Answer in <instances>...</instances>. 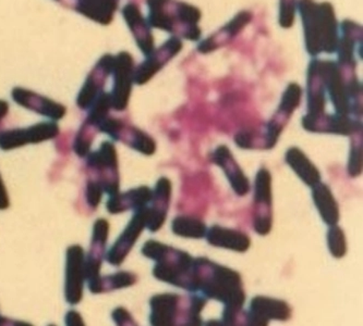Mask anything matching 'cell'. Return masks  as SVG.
<instances>
[{
  "label": "cell",
  "instance_id": "836d02e7",
  "mask_svg": "<svg viewBox=\"0 0 363 326\" xmlns=\"http://www.w3.org/2000/svg\"><path fill=\"white\" fill-rule=\"evenodd\" d=\"M362 141H352V151H350V163H348V173L352 177L360 175L362 172Z\"/></svg>",
  "mask_w": 363,
  "mask_h": 326
},
{
  "label": "cell",
  "instance_id": "e0dca14e",
  "mask_svg": "<svg viewBox=\"0 0 363 326\" xmlns=\"http://www.w3.org/2000/svg\"><path fill=\"white\" fill-rule=\"evenodd\" d=\"M12 98L16 103H19L20 106L34 111L38 115L50 117L52 120H60L66 115V107L60 103H55L52 99L20 87L12 91Z\"/></svg>",
  "mask_w": 363,
  "mask_h": 326
},
{
  "label": "cell",
  "instance_id": "e575fe53",
  "mask_svg": "<svg viewBox=\"0 0 363 326\" xmlns=\"http://www.w3.org/2000/svg\"><path fill=\"white\" fill-rule=\"evenodd\" d=\"M206 297L200 295H194L191 297V303L189 308V325H201L202 319H201V311L206 303Z\"/></svg>",
  "mask_w": 363,
  "mask_h": 326
},
{
  "label": "cell",
  "instance_id": "7c38bea8",
  "mask_svg": "<svg viewBox=\"0 0 363 326\" xmlns=\"http://www.w3.org/2000/svg\"><path fill=\"white\" fill-rule=\"evenodd\" d=\"M147 221V206L137 210L135 216L130 221L123 234L107 252L106 260L111 265L119 267L125 261L131 249L135 246V242L139 238L141 233L145 228Z\"/></svg>",
  "mask_w": 363,
  "mask_h": 326
},
{
  "label": "cell",
  "instance_id": "ba28073f",
  "mask_svg": "<svg viewBox=\"0 0 363 326\" xmlns=\"http://www.w3.org/2000/svg\"><path fill=\"white\" fill-rule=\"evenodd\" d=\"M133 59L128 52H121L115 57L113 60V91L111 93V103L116 111H123L129 103L130 95L133 92Z\"/></svg>",
  "mask_w": 363,
  "mask_h": 326
},
{
  "label": "cell",
  "instance_id": "ac0fdd59",
  "mask_svg": "<svg viewBox=\"0 0 363 326\" xmlns=\"http://www.w3.org/2000/svg\"><path fill=\"white\" fill-rule=\"evenodd\" d=\"M172 196V183L166 177H161L156 184L152 197V206H147L145 228L151 232L161 230L167 216L168 204Z\"/></svg>",
  "mask_w": 363,
  "mask_h": 326
},
{
  "label": "cell",
  "instance_id": "7a4b0ae2",
  "mask_svg": "<svg viewBox=\"0 0 363 326\" xmlns=\"http://www.w3.org/2000/svg\"><path fill=\"white\" fill-rule=\"evenodd\" d=\"M297 9L303 24L304 44L312 57L332 54L337 50L338 23L330 3L318 4L314 0H299Z\"/></svg>",
  "mask_w": 363,
  "mask_h": 326
},
{
  "label": "cell",
  "instance_id": "cb8c5ba5",
  "mask_svg": "<svg viewBox=\"0 0 363 326\" xmlns=\"http://www.w3.org/2000/svg\"><path fill=\"white\" fill-rule=\"evenodd\" d=\"M206 238L212 246L230 249L237 252H245L251 244L250 238L245 233L218 226H212L208 230Z\"/></svg>",
  "mask_w": 363,
  "mask_h": 326
},
{
  "label": "cell",
  "instance_id": "f546056e",
  "mask_svg": "<svg viewBox=\"0 0 363 326\" xmlns=\"http://www.w3.org/2000/svg\"><path fill=\"white\" fill-rule=\"evenodd\" d=\"M135 281H137V276L130 272H117L115 274L108 275V276H101L99 293L133 286Z\"/></svg>",
  "mask_w": 363,
  "mask_h": 326
},
{
  "label": "cell",
  "instance_id": "4316f807",
  "mask_svg": "<svg viewBox=\"0 0 363 326\" xmlns=\"http://www.w3.org/2000/svg\"><path fill=\"white\" fill-rule=\"evenodd\" d=\"M77 10L90 19L101 24H108L118 6V0H71Z\"/></svg>",
  "mask_w": 363,
  "mask_h": 326
},
{
  "label": "cell",
  "instance_id": "603a6c76",
  "mask_svg": "<svg viewBox=\"0 0 363 326\" xmlns=\"http://www.w3.org/2000/svg\"><path fill=\"white\" fill-rule=\"evenodd\" d=\"M179 296L163 293L152 297L150 301L151 315L150 323L154 326H170L175 324Z\"/></svg>",
  "mask_w": 363,
  "mask_h": 326
},
{
  "label": "cell",
  "instance_id": "5b68a950",
  "mask_svg": "<svg viewBox=\"0 0 363 326\" xmlns=\"http://www.w3.org/2000/svg\"><path fill=\"white\" fill-rule=\"evenodd\" d=\"M86 165L96 174V181L104 192L111 196L119 192L118 159L115 146L111 141L101 143L99 151L89 153Z\"/></svg>",
  "mask_w": 363,
  "mask_h": 326
},
{
  "label": "cell",
  "instance_id": "6da1fadb",
  "mask_svg": "<svg viewBox=\"0 0 363 326\" xmlns=\"http://www.w3.org/2000/svg\"><path fill=\"white\" fill-rule=\"evenodd\" d=\"M194 269L199 281L198 291L206 298L224 303L223 324L233 325L245 301L240 274L206 258L194 260Z\"/></svg>",
  "mask_w": 363,
  "mask_h": 326
},
{
  "label": "cell",
  "instance_id": "b9f144b4",
  "mask_svg": "<svg viewBox=\"0 0 363 326\" xmlns=\"http://www.w3.org/2000/svg\"><path fill=\"white\" fill-rule=\"evenodd\" d=\"M8 111H9V106L6 101L0 100V121L3 120L4 117L7 115Z\"/></svg>",
  "mask_w": 363,
  "mask_h": 326
},
{
  "label": "cell",
  "instance_id": "52a82bcc",
  "mask_svg": "<svg viewBox=\"0 0 363 326\" xmlns=\"http://www.w3.org/2000/svg\"><path fill=\"white\" fill-rule=\"evenodd\" d=\"M60 134L56 122H42L26 129H8L0 132V149L12 151L28 144H40L50 141Z\"/></svg>",
  "mask_w": 363,
  "mask_h": 326
},
{
  "label": "cell",
  "instance_id": "3957f363",
  "mask_svg": "<svg viewBox=\"0 0 363 326\" xmlns=\"http://www.w3.org/2000/svg\"><path fill=\"white\" fill-rule=\"evenodd\" d=\"M147 7L150 26L191 42L200 40L202 13L199 8L180 0H147Z\"/></svg>",
  "mask_w": 363,
  "mask_h": 326
},
{
  "label": "cell",
  "instance_id": "9c48e42d",
  "mask_svg": "<svg viewBox=\"0 0 363 326\" xmlns=\"http://www.w3.org/2000/svg\"><path fill=\"white\" fill-rule=\"evenodd\" d=\"M84 251L80 245H72L67 250L65 297L67 303L76 305L82 301L85 279Z\"/></svg>",
  "mask_w": 363,
  "mask_h": 326
},
{
  "label": "cell",
  "instance_id": "2e32d148",
  "mask_svg": "<svg viewBox=\"0 0 363 326\" xmlns=\"http://www.w3.org/2000/svg\"><path fill=\"white\" fill-rule=\"evenodd\" d=\"M113 60H115V57L109 56V54L99 60L96 68L91 72L88 80L79 94L78 101H77L79 108L88 110L92 106L93 103L96 100L97 97L104 92L103 88H104L107 78L111 74Z\"/></svg>",
  "mask_w": 363,
  "mask_h": 326
},
{
  "label": "cell",
  "instance_id": "4dcf8cb0",
  "mask_svg": "<svg viewBox=\"0 0 363 326\" xmlns=\"http://www.w3.org/2000/svg\"><path fill=\"white\" fill-rule=\"evenodd\" d=\"M97 129L88 121L83 123L82 127L77 135L74 141V151L79 157L84 158L89 155L91 151L93 141L96 135Z\"/></svg>",
  "mask_w": 363,
  "mask_h": 326
},
{
  "label": "cell",
  "instance_id": "f35d334b",
  "mask_svg": "<svg viewBox=\"0 0 363 326\" xmlns=\"http://www.w3.org/2000/svg\"><path fill=\"white\" fill-rule=\"evenodd\" d=\"M235 141L239 147L243 149H251L255 147V139H253V133L250 131H240L235 136Z\"/></svg>",
  "mask_w": 363,
  "mask_h": 326
},
{
  "label": "cell",
  "instance_id": "83f0119b",
  "mask_svg": "<svg viewBox=\"0 0 363 326\" xmlns=\"http://www.w3.org/2000/svg\"><path fill=\"white\" fill-rule=\"evenodd\" d=\"M115 141H123L125 145L133 148L135 151L143 153V155L152 156L156 151V144L147 133L143 131L130 127L125 122L121 125L119 131L115 136Z\"/></svg>",
  "mask_w": 363,
  "mask_h": 326
},
{
  "label": "cell",
  "instance_id": "d590c367",
  "mask_svg": "<svg viewBox=\"0 0 363 326\" xmlns=\"http://www.w3.org/2000/svg\"><path fill=\"white\" fill-rule=\"evenodd\" d=\"M169 247L162 243L156 242V240H149V242L144 244L142 248V254L147 258L152 259V260L157 261L162 260L167 252Z\"/></svg>",
  "mask_w": 363,
  "mask_h": 326
},
{
  "label": "cell",
  "instance_id": "d6a6232c",
  "mask_svg": "<svg viewBox=\"0 0 363 326\" xmlns=\"http://www.w3.org/2000/svg\"><path fill=\"white\" fill-rule=\"evenodd\" d=\"M297 0H281L279 3V24L281 28H289L295 22Z\"/></svg>",
  "mask_w": 363,
  "mask_h": 326
},
{
  "label": "cell",
  "instance_id": "74e56055",
  "mask_svg": "<svg viewBox=\"0 0 363 326\" xmlns=\"http://www.w3.org/2000/svg\"><path fill=\"white\" fill-rule=\"evenodd\" d=\"M113 319L117 325H135V321H133V317L130 315L129 311H127V310L123 307H119L113 310Z\"/></svg>",
  "mask_w": 363,
  "mask_h": 326
},
{
  "label": "cell",
  "instance_id": "8fae6325",
  "mask_svg": "<svg viewBox=\"0 0 363 326\" xmlns=\"http://www.w3.org/2000/svg\"><path fill=\"white\" fill-rule=\"evenodd\" d=\"M302 96L301 87L298 84L288 85L287 90L283 94L281 105H279V110L272 117L267 124V144L265 147L271 149L276 145L279 141V135L283 131L284 127L287 124L289 117L293 115L294 111L299 107L300 99Z\"/></svg>",
  "mask_w": 363,
  "mask_h": 326
},
{
  "label": "cell",
  "instance_id": "8992f818",
  "mask_svg": "<svg viewBox=\"0 0 363 326\" xmlns=\"http://www.w3.org/2000/svg\"><path fill=\"white\" fill-rule=\"evenodd\" d=\"M108 232V222L105 219H99L93 228L92 242L84 263L85 279H88L89 289L92 293H99L101 277L99 272L105 257Z\"/></svg>",
  "mask_w": 363,
  "mask_h": 326
},
{
  "label": "cell",
  "instance_id": "277c9868",
  "mask_svg": "<svg viewBox=\"0 0 363 326\" xmlns=\"http://www.w3.org/2000/svg\"><path fill=\"white\" fill-rule=\"evenodd\" d=\"M160 281L189 291H198L199 281L194 269V259L188 252L168 248L167 252L153 270Z\"/></svg>",
  "mask_w": 363,
  "mask_h": 326
},
{
  "label": "cell",
  "instance_id": "d6986e66",
  "mask_svg": "<svg viewBox=\"0 0 363 326\" xmlns=\"http://www.w3.org/2000/svg\"><path fill=\"white\" fill-rule=\"evenodd\" d=\"M212 161L224 170L225 174L228 177L229 183L237 195L245 196L248 194L250 190L248 177L239 168L238 163L226 146L217 147L216 151L213 153Z\"/></svg>",
  "mask_w": 363,
  "mask_h": 326
},
{
  "label": "cell",
  "instance_id": "f1b7e54d",
  "mask_svg": "<svg viewBox=\"0 0 363 326\" xmlns=\"http://www.w3.org/2000/svg\"><path fill=\"white\" fill-rule=\"evenodd\" d=\"M172 232L186 238H203L206 235V226L202 221L190 216H177L172 221Z\"/></svg>",
  "mask_w": 363,
  "mask_h": 326
},
{
  "label": "cell",
  "instance_id": "484cf974",
  "mask_svg": "<svg viewBox=\"0 0 363 326\" xmlns=\"http://www.w3.org/2000/svg\"><path fill=\"white\" fill-rule=\"evenodd\" d=\"M312 188V197L318 212L321 214L322 220L328 226H335L340 221V208L330 188L321 182Z\"/></svg>",
  "mask_w": 363,
  "mask_h": 326
},
{
  "label": "cell",
  "instance_id": "ab89813d",
  "mask_svg": "<svg viewBox=\"0 0 363 326\" xmlns=\"http://www.w3.org/2000/svg\"><path fill=\"white\" fill-rule=\"evenodd\" d=\"M10 199L8 196L7 188L4 184L1 175H0V210H5L9 208Z\"/></svg>",
  "mask_w": 363,
  "mask_h": 326
},
{
  "label": "cell",
  "instance_id": "8d00e7d4",
  "mask_svg": "<svg viewBox=\"0 0 363 326\" xmlns=\"http://www.w3.org/2000/svg\"><path fill=\"white\" fill-rule=\"evenodd\" d=\"M103 188L101 184L96 180H90L86 184V190H85V198L88 202L89 206L92 209H96L99 204H101V197H103Z\"/></svg>",
  "mask_w": 363,
  "mask_h": 326
},
{
  "label": "cell",
  "instance_id": "5bb4252c",
  "mask_svg": "<svg viewBox=\"0 0 363 326\" xmlns=\"http://www.w3.org/2000/svg\"><path fill=\"white\" fill-rule=\"evenodd\" d=\"M291 315L289 305L283 301L257 296L251 301L250 309L247 313L249 325H267L269 320L287 321Z\"/></svg>",
  "mask_w": 363,
  "mask_h": 326
},
{
  "label": "cell",
  "instance_id": "44dd1931",
  "mask_svg": "<svg viewBox=\"0 0 363 326\" xmlns=\"http://www.w3.org/2000/svg\"><path fill=\"white\" fill-rule=\"evenodd\" d=\"M153 190L147 186H141L135 190H129L125 194L118 192L117 195L111 196L106 204L107 211L111 214H118L127 210L142 209L147 206V204L152 202Z\"/></svg>",
  "mask_w": 363,
  "mask_h": 326
},
{
  "label": "cell",
  "instance_id": "1f68e13d",
  "mask_svg": "<svg viewBox=\"0 0 363 326\" xmlns=\"http://www.w3.org/2000/svg\"><path fill=\"white\" fill-rule=\"evenodd\" d=\"M328 244L330 254L335 258H342L347 252L346 238L340 226H332L328 232Z\"/></svg>",
  "mask_w": 363,
  "mask_h": 326
},
{
  "label": "cell",
  "instance_id": "7402d4cb",
  "mask_svg": "<svg viewBox=\"0 0 363 326\" xmlns=\"http://www.w3.org/2000/svg\"><path fill=\"white\" fill-rule=\"evenodd\" d=\"M251 19H252V14L250 12H239L236 17L224 28H220V31L203 40L199 45V52L208 54V52H214L217 48L222 47L223 45H226L227 42H230L231 38H234L237 34L242 31V28L251 21Z\"/></svg>",
  "mask_w": 363,
  "mask_h": 326
},
{
  "label": "cell",
  "instance_id": "d4e9b609",
  "mask_svg": "<svg viewBox=\"0 0 363 326\" xmlns=\"http://www.w3.org/2000/svg\"><path fill=\"white\" fill-rule=\"evenodd\" d=\"M286 162L297 173L303 183L310 187H313L321 182V174L318 172V168L308 159L307 156L304 155L299 148H290L286 153Z\"/></svg>",
  "mask_w": 363,
  "mask_h": 326
},
{
  "label": "cell",
  "instance_id": "30bf717a",
  "mask_svg": "<svg viewBox=\"0 0 363 326\" xmlns=\"http://www.w3.org/2000/svg\"><path fill=\"white\" fill-rule=\"evenodd\" d=\"M255 232L267 235L272 228V176L267 169L259 170L255 177Z\"/></svg>",
  "mask_w": 363,
  "mask_h": 326
},
{
  "label": "cell",
  "instance_id": "4fadbf2b",
  "mask_svg": "<svg viewBox=\"0 0 363 326\" xmlns=\"http://www.w3.org/2000/svg\"><path fill=\"white\" fill-rule=\"evenodd\" d=\"M182 50V42L179 38H169L167 42H164L160 50H154L151 54L147 56V60L140 64L139 68L135 71L133 81L138 85L149 82L156 73L167 64L174 57L177 56Z\"/></svg>",
  "mask_w": 363,
  "mask_h": 326
},
{
  "label": "cell",
  "instance_id": "ffe728a7",
  "mask_svg": "<svg viewBox=\"0 0 363 326\" xmlns=\"http://www.w3.org/2000/svg\"><path fill=\"white\" fill-rule=\"evenodd\" d=\"M125 22L133 32L138 46L145 56H149L154 52V40L152 35L151 26L149 22L144 19L139 8L135 4H129L123 9Z\"/></svg>",
  "mask_w": 363,
  "mask_h": 326
},
{
  "label": "cell",
  "instance_id": "60d3db41",
  "mask_svg": "<svg viewBox=\"0 0 363 326\" xmlns=\"http://www.w3.org/2000/svg\"><path fill=\"white\" fill-rule=\"evenodd\" d=\"M66 324L68 326H83L84 325V321H83L82 317L80 313L77 311H69L66 315Z\"/></svg>",
  "mask_w": 363,
  "mask_h": 326
},
{
  "label": "cell",
  "instance_id": "9a60e30c",
  "mask_svg": "<svg viewBox=\"0 0 363 326\" xmlns=\"http://www.w3.org/2000/svg\"><path fill=\"white\" fill-rule=\"evenodd\" d=\"M362 44V28L360 25L345 20L340 26V36L338 40V64L346 70L354 71L357 64V56L361 52Z\"/></svg>",
  "mask_w": 363,
  "mask_h": 326
}]
</instances>
